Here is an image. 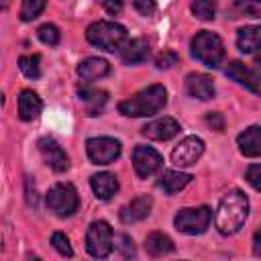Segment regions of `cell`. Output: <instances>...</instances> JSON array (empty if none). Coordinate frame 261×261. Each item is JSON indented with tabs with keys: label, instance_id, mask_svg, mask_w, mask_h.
<instances>
[{
	"label": "cell",
	"instance_id": "obj_1",
	"mask_svg": "<svg viewBox=\"0 0 261 261\" xmlns=\"http://www.w3.org/2000/svg\"><path fill=\"white\" fill-rule=\"evenodd\" d=\"M247 216H249V200H247L245 192L230 190L222 196V200L216 208L214 224L220 234L228 237V234H234L245 224Z\"/></svg>",
	"mask_w": 261,
	"mask_h": 261
},
{
	"label": "cell",
	"instance_id": "obj_2",
	"mask_svg": "<svg viewBox=\"0 0 261 261\" xmlns=\"http://www.w3.org/2000/svg\"><path fill=\"white\" fill-rule=\"evenodd\" d=\"M165 104H167V90L161 84H153L133 94L130 98L122 100L118 104V112L130 118H143L157 114Z\"/></svg>",
	"mask_w": 261,
	"mask_h": 261
},
{
	"label": "cell",
	"instance_id": "obj_3",
	"mask_svg": "<svg viewBox=\"0 0 261 261\" xmlns=\"http://www.w3.org/2000/svg\"><path fill=\"white\" fill-rule=\"evenodd\" d=\"M86 39L90 45H94L98 49L118 51L126 43V29L122 24H116L110 20H98L86 29Z\"/></svg>",
	"mask_w": 261,
	"mask_h": 261
},
{
	"label": "cell",
	"instance_id": "obj_4",
	"mask_svg": "<svg viewBox=\"0 0 261 261\" xmlns=\"http://www.w3.org/2000/svg\"><path fill=\"white\" fill-rule=\"evenodd\" d=\"M192 55L206 67L216 69L224 61V43L216 33L200 31L192 39Z\"/></svg>",
	"mask_w": 261,
	"mask_h": 261
},
{
	"label": "cell",
	"instance_id": "obj_5",
	"mask_svg": "<svg viewBox=\"0 0 261 261\" xmlns=\"http://www.w3.org/2000/svg\"><path fill=\"white\" fill-rule=\"evenodd\" d=\"M45 204H47V208L55 216L67 218V216H71V214L77 212V208H80V196H77V190L73 188V184L59 181V184H55L47 192Z\"/></svg>",
	"mask_w": 261,
	"mask_h": 261
},
{
	"label": "cell",
	"instance_id": "obj_6",
	"mask_svg": "<svg viewBox=\"0 0 261 261\" xmlns=\"http://www.w3.org/2000/svg\"><path fill=\"white\" fill-rule=\"evenodd\" d=\"M112 249H114V232L110 224L106 220H94L86 232V251L96 259H104L112 253Z\"/></svg>",
	"mask_w": 261,
	"mask_h": 261
},
{
	"label": "cell",
	"instance_id": "obj_7",
	"mask_svg": "<svg viewBox=\"0 0 261 261\" xmlns=\"http://www.w3.org/2000/svg\"><path fill=\"white\" fill-rule=\"evenodd\" d=\"M210 220H212V210L208 206H198V208L177 210V214L173 218V224L179 232L196 237V234L206 232V228L210 226Z\"/></svg>",
	"mask_w": 261,
	"mask_h": 261
},
{
	"label": "cell",
	"instance_id": "obj_8",
	"mask_svg": "<svg viewBox=\"0 0 261 261\" xmlns=\"http://www.w3.org/2000/svg\"><path fill=\"white\" fill-rule=\"evenodd\" d=\"M120 141L112 139V137H92L86 141V153L90 157L92 163L96 165H108L114 159L120 157Z\"/></svg>",
	"mask_w": 261,
	"mask_h": 261
},
{
	"label": "cell",
	"instance_id": "obj_9",
	"mask_svg": "<svg viewBox=\"0 0 261 261\" xmlns=\"http://www.w3.org/2000/svg\"><path fill=\"white\" fill-rule=\"evenodd\" d=\"M202 153H204V141L200 137L190 135V137L181 139L173 147V151H171V163L175 167H190V165H194L202 157Z\"/></svg>",
	"mask_w": 261,
	"mask_h": 261
},
{
	"label": "cell",
	"instance_id": "obj_10",
	"mask_svg": "<svg viewBox=\"0 0 261 261\" xmlns=\"http://www.w3.org/2000/svg\"><path fill=\"white\" fill-rule=\"evenodd\" d=\"M39 153L43 157V161L55 171V173H63L69 169V157L63 151V147L53 139V137H41L37 141Z\"/></svg>",
	"mask_w": 261,
	"mask_h": 261
},
{
	"label": "cell",
	"instance_id": "obj_11",
	"mask_svg": "<svg viewBox=\"0 0 261 261\" xmlns=\"http://www.w3.org/2000/svg\"><path fill=\"white\" fill-rule=\"evenodd\" d=\"M161 163H163V157L153 147L137 145L133 149V167H135L139 177H143V179L151 177L161 167Z\"/></svg>",
	"mask_w": 261,
	"mask_h": 261
},
{
	"label": "cell",
	"instance_id": "obj_12",
	"mask_svg": "<svg viewBox=\"0 0 261 261\" xmlns=\"http://www.w3.org/2000/svg\"><path fill=\"white\" fill-rule=\"evenodd\" d=\"M226 77H230L237 84L245 86L249 92L261 96V69L259 67H255V65L249 67V65H245L241 61H232L226 67Z\"/></svg>",
	"mask_w": 261,
	"mask_h": 261
},
{
	"label": "cell",
	"instance_id": "obj_13",
	"mask_svg": "<svg viewBox=\"0 0 261 261\" xmlns=\"http://www.w3.org/2000/svg\"><path fill=\"white\" fill-rule=\"evenodd\" d=\"M151 208H153V198L149 194H139L120 208L118 218L122 224H135V222L145 220L151 214Z\"/></svg>",
	"mask_w": 261,
	"mask_h": 261
},
{
	"label": "cell",
	"instance_id": "obj_14",
	"mask_svg": "<svg viewBox=\"0 0 261 261\" xmlns=\"http://www.w3.org/2000/svg\"><path fill=\"white\" fill-rule=\"evenodd\" d=\"M184 86H186V92H188L190 98H196V100H202V102L214 98V92H216L212 77L206 75V73H200V71L188 73Z\"/></svg>",
	"mask_w": 261,
	"mask_h": 261
},
{
	"label": "cell",
	"instance_id": "obj_15",
	"mask_svg": "<svg viewBox=\"0 0 261 261\" xmlns=\"http://www.w3.org/2000/svg\"><path fill=\"white\" fill-rule=\"evenodd\" d=\"M141 133L147 139H153V141H169L179 133V122L175 118H171V116H163V118L147 122L141 128Z\"/></svg>",
	"mask_w": 261,
	"mask_h": 261
},
{
	"label": "cell",
	"instance_id": "obj_16",
	"mask_svg": "<svg viewBox=\"0 0 261 261\" xmlns=\"http://www.w3.org/2000/svg\"><path fill=\"white\" fill-rule=\"evenodd\" d=\"M90 188L100 200H110L118 192V179L110 171H100L90 177Z\"/></svg>",
	"mask_w": 261,
	"mask_h": 261
},
{
	"label": "cell",
	"instance_id": "obj_17",
	"mask_svg": "<svg viewBox=\"0 0 261 261\" xmlns=\"http://www.w3.org/2000/svg\"><path fill=\"white\" fill-rule=\"evenodd\" d=\"M237 145L245 157H261V126L253 124L237 137Z\"/></svg>",
	"mask_w": 261,
	"mask_h": 261
},
{
	"label": "cell",
	"instance_id": "obj_18",
	"mask_svg": "<svg viewBox=\"0 0 261 261\" xmlns=\"http://www.w3.org/2000/svg\"><path fill=\"white\" fill-rule=\"evenodd\" d=\"M120 59L126 63V65H135V63H143L147 61L149 57V43L145 39H130L126 41L120 49Z\"/></svg>",
	"mask_w": 261,
	"mask_h": 261
},
{
	"label": "cell",
	"instance_id": "obj_19",
	"mask_svg": "<svg viewBox=\"0 0 261 261\" xmlns=\"http://www.w3.org/2000/svg\"><path fill=\"white\" fill-rule=\"evenodd\" d=\"M110 73V63L102 57H88L77 65V75L84 82H94Z\"/></svg>",
	"mask_w": 261,
	"mask_h": 261
},
{
	"label": "cell",
	"instance_id": "obj_20",
	"mask_svg": "<svg viewBox=\"0 0 261 261\" xmlns=\"http://www.w3.org/2000/svg\"><path fill=\"white\" fill-rule=\"evenodd\" d=\"M237 47H239V51L245 53V55L261 51V24L243 27V29L237 33Z\"/></svg>",
	"mask_w": 261,
	"mask_h": 261
},
{
	"label": "cell",
	"instance_id": "obj_21",
	"mask_svg": "<svg viewBox=\"0 0 261 261\" xmlns=\"http://www.w3.org/2000/svg\"><path fill=\"white\" fill-rule=\"evenodd\" d=\"M41 110H43V102L33 90H22L18 94V116H20V120H24V122L35 120L41 114Z\"/></svg>",
	"mask_w": 261,
	"mask_h": 261
},
{
	"label": "cell",
	"instance_id": "obj_22",
	"mask_svg": "<svg viewBox=\"0 0 261 261\" xmlns=\"http://www.w3.org/2000/svg\"><path fill=\"white\" fill-rule=\"evenodd\" d=\"M77 96H80V100L86 102V112L90 116H98L104 110V104L108 100V94L104 90H96V88H80Z\"/></svg>",
	"mask_w": 261,
	"mask_h": 261
},
{
	"label": "cell",
	"instance_id": "obj_23",
	"mask_svg": "<svg viewBox=\"0 0 261 261\" xmlns=\"http://www.w3.org/2000/svg\"><path fill=\"white\" fill-rule=\"evenodd\" d=\"M192 175L190 173H184V171H163V175L159 177L157 186L165 192V194H177L179 190H184L188 184H190Z\"/></svg>",
	"mask_w": 261,
	"mask_h": 261
},
{
	"label": "cell",
	"instance_id": "obj_24",
	"mask_svg": "<svg viewBox=\"0 0 261 261\" xmlns=\"http://www.w3.org/2000/svg\"><path fill=\"white\" fill-rule=\"evenodd\" d=\"M145 249H147V253H149L151 257H163V255L171 253L175 247H173V241H171L165 232L155 230V232H151V234L145 239Z\"/></svg>",
	"mask_w": 261,
	"mask_h": 261
},
{
	"label": "cell",
	"instance_id": "obj_25",
	"mask_svg": "<svg viewBox=\"0 0 261 261\" xmlns=\"http://www.w3.org/2000/svg\"><path fill=\"white\" fill-rule=\"evenodd\" d=\"M18 67L29 80H37L41 75V55H22L18 59Z\"/></svg>",
	"mask_w": 261,
	"mask_h": 261
},
{
	"label": "cell",
	"instance_id": "obj_26",
	"mask_svg": "<svg viewBox=\"0 0 261 261\" xmlns=\"http://www.w3.org/2000/svg\"><path fill=\"white\" fill-rule=\"evenodd\" d=\"M232 10L239 16L261 18V0H234Z\"/></svg>",
	"mask_w": 261,
	"mask_h": 261
},
{
	"label": "cell",
	"instance_id": "obj_27",
	"mask_svg": "<svg viewBox=\"0 0 261 261\" xmlns=\"http://www.w3.org/2000/svg\"><path fill=\"white\" fill-rule=\"evenodd\" d=\"M192 12L200 20H212L216 16V0H192Z\"/></svg>",
	"mask_w": 261,
	"mask_h": 261
},
{
	"label": "cell",
	"instance_id": "obj_28",
	"mask_svg": "<svg viewBox=\"0 0 261 261\" xmlns=\"http://www.w3.org/2000/svg\"><path fill=\"white\" fill-rule=\"evenodd\" d=\"M45 4H47V0H22V6H20V20H22V22L35 20V18L45 10Z\"/></svg>",
	"mask_w": 261,
	"mask_h": 261
},
{
	"label": "cell",
	"instance_id": "obj_29",
	"mask_svg": "<svg viewBox=\"0 0 261 261\" xmlns=\"http://www.w3.org/2000/svg\"><path fill=\"white\" fill-rule=\"evenodd\" d=\"M37 37H39L41 43H45V45H49V47H55V45L59 43V39H61V33H59V29H57L55 24L45 22V24H41V27L37 29Z\"/></svg>",
	"mask_w": 261,
	"mask_h": 261
},
{
	"label": "cell",
	"instance_id": "obj_30",
	"mask_svg": "<svg viewBox=\"0 0 261 261\" xmlns=\"http://www.w3.org/2000/svg\"><path fill=\"white\" fill-rule=\"evenodd\" d=\"M51 245H53V249H55L59 255H63V257H73V249H71V245H69V239H67L63 232H53Z\"/></svg>",
	"mask_w": 261,
	"mask_h": 261
},
{
	"label": "cell",
	"instance_id": "obj_31",
	"mask_svg": "<svg viewBox=\"0 0 261 261\" xmlns=\"http://www.w3.org/2000/svg\"><path fill=\"white\" fill-rule=\"evenodd\" d=\"M245 179L249 181V186L257 192H261V163H253L247 167L245 171Z\"/></svg>",
	"mask_w": 261,
	"mask_h": 261
},
{
	"label": "cell",
	"instance_id": "obj_32",
	"mask_svg": "<svg viewBox=\"0 0 261 261\" xmlns=\"http://www.w3.org/2000/svg\"><path fill=\"white\" fill-rule=\"evenodd\" d=\"M177 61H179V57H177L175 51H163V53H159V55L155 57V67H157V69H169V67H173Z\"/></svg>",
	"mask_w": 261,
	"mask_h": 261
},
{
	"label": "cell",
	"instance_id": "obj_33",
	"mask_svg": "<svg viewBox=\"0 0 261 261\" xmlns=\"http://www.w3.org/2000/svg\"><path fill=\"white\" fill-rule=\"evenodd\" d=\"M133 6L141 16H153L157 10L155 0H133Z\"/></svg>",
	"mask_w": 261,
	"mask_h": 261
},
{
	"label": "cell",
	"instance_id": "obj_34",
	"mask_svg": "<svg viewBox=\"0 0 261 261\" xmlns=\"http://www.w3.org/2000/svg\"><path fill=\"white\" fill-rule=\"evenodd\" d=\"M206 122L208 126H212L214 130H224V118L220 112H208L206 114Z\"/></svg>",
	"mask_w": 261,
	"mask_h": 261
},
{
	"label": "cell",
	"instance_id": "obj_35",
	"mask_svg": "<svg viewBox=\"0 0 261 261\" xmlns=\"http://www.w3.org/2000/svg\"><path fill=\"white\" fill-rule=\"evenodd\" d=\"M98 2L108 14H120L122 12V0H98Z\"/></svg>",
	"mask_w": 261,
	"mask_h": 261
},
{
	"label": "cell",
	"instance_id": "obj_36",
	"mask_svg": "<svg viewBox=\"0 0 261 261\" xmlns=\"http://www.w3.org/2000/svg\"><path fill=\"white\" fill-rule=\"evenodd\" d=\"M118 241H120V245H118V247H120V249H124V253H122V255H124V257H133V255H135L133 241H130L126 234H120V237H118Z\"/></svg>",
	"mask_w": 261,
	"mask_h": 261
},
{
	"label": "cell",
	"instance_id": "obj_37",
	"mask_svg": "<svg viewBox=\"0 0 261 261\" xmlns=\"http://www.w3.org/2000/svg\"><path fill=\"white\" fill-rule=\"evenodd\" d=\"M253 253H255L257 257H261V226L257 228V232H255V237H253Z\"/></svg>",
	"mask_w": 261,
	"mask_h": 261
},
{
	"label": "cell",
	"instance_id": "obj_38",
	"mask_svg": "<svg viewBox=\"0 0 261 261\" xmlns=\"http://www.w3.org/2000/svg\"><path fill=\"white\" fill-rule=\"evenodd\" d=\"M253 65H255V67H259V69H261V57H257V59H255V63H253Z\"/></svg>",
	"mask_w": 261,
	"mask_h": 261
},
{
	"label": "cell",
	"instance_id": "obj_39",
	"mask_svg": "<svg viewBox=\"0 0 261 261\" xmlns=\"http://www.w3.org/2000/svg\"><path fill=\"white\" fill-rule=\"evenodd\" d=\"M2 2H4V4H6V2H8V0H2Z\"/></svg>",
	"mask_w": 261,
	"mask_h": 261
}]
</instances>
